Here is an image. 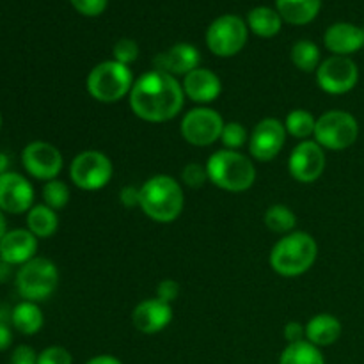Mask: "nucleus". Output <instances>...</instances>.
I'll use <instances>...</instances> for the list:
<instances>
[{"instance_id": "1", "label": "nucleus", "mask_w": 364, "mask_h": 364, "mask_svg": "<svg viewBox=\"0 0 364 364\" xmlns=\"http://www.w3.org/2000/svg\"><path fill=\"white\" fill-rule=\"evenodd\" d=\"M130 109L146 123H167L183 110V85L176 77L151 70L135 78L130 96Z\"/></svg>"}, {"instance_id": "2", "label": "nucleus", "mask_w": 364, "mask_h": 364, "mask_svg": "<svg viewBox=\"0 0 364 364\" xmlns=\"http://www.w3.org/2000/svg\"><path fill=\"white\" fill-rule=\"evenodd\" d=\"M139 206L155 223H174L185 208L183 187L169 174H155L141 185Z\"/></svg>"}, {"instance_id": "3", "label": "nucleus", "mask_w": 364, "mask_h": 364, "mask_svg": "<svg viewBox=\"0 0 364 364\" xmlns=\"http://www.w3.org/2000/svg\"><path fill=\"white\" fill-rule=\"evenodd\" d=\"M318 244L306 231H291L276 242L269 256L270 267L283 277H299L316 262Z\"/></svg>"}, {"instance_id": "4", "label": "nucleus", "mask_w": 364, "mask_h": 364, "mask_svg": "<svg viewBox=\"0 0 364 364\" xmlns=\"http://www.w3.org/2000/svg\"><path fill=\"white\" fill-rule=\"evenodd\" d=\"M210 183L226 192H245L255 185L256 167L251 156L233 149H219L206 160Z\"/></svg>"}, {"instance_id": "5", "label": "nucleus", "mask_w": 364, "mask_h": 364, "mask_svg": "<svg viewBox=\"0 0 364 364\" xmlns=\"http://www.w3.org/2000/svg\"><path fill=\"white\" fill-rule=\"evenodd\" d=\"M134 73L130 66L117 63V60H103L96 64L87 75L85 87L89 96L100 103H117L130 96L134 87Z\"/></svg>"}, {"instance_id": "6", "label": "nucleus", "mask_w": 364, "mask_h": 364, "mask_svg": "<svg viewBox=\"0 0 364 364\" xmlns=\"http://www.w3.org/2000/svg\"><path fill=\"white\" fill-rule=\"evenodd\" d=\"M59 284V269L55 263L43 256H36L18 269L14 276V287L21 301L39 304L53 295Z\"/></svg>"}, {"instance_id": "7", "label": "nucleus", "mask_w": 364, "mask_h": 364, "mask_svg": "<svg viewBox=\"0 0 364 364\" xmlns=\"http://www.w3.org/2000/svg\"><path fill=\"white\" fill-rule=\"evenodd\" d=\"M249 39L247 21L238 14H223L208 25L205 34L206 46L217 57H235L244 50Z\"/></svg>"}, {"instance_id": "8", "label": "nucleus", "mask_w": 364, "mask_h": 364, "mask_svg": "<svg viewBox=\"0 0 364 364\" xmlns=\"http://www.w3.org/2000/svg\"><path fill=\"white\" fill-rule=\"evenodd\" d=\"M359 137V123L347 110H327L316 117L313 139L329 151H343L355 144Z\"/></svg>"}, {"instance_id": "9", "label": "nucleus", "mask_w": 364, "mask_h": 364, "mask_svg": "<svg viewBox=\"0 0 364 364\" xmlns=\"http://www.w3.org/2000/svg\"><path fill=\"white\" fill-rule=\"evenodd\" d=\"M112 176V160L98 149H85L77 153L70 164V180L80 191H102L110 183Z\"/></svg>"}, {"instance_id": "10", "label": "nucleus", "mask_w": 364, "mask_h": 364, "mask_svg": "<svg viewBox=\"0 0 364 364\" xmlns=\"http://www.w3.org/2000/svg\"><path fill=\"white\" fill-rule=\"evenodd\" d=\"M224 119L215 109L210 107H196L183 116L180 124L181 137L196 148H208L220 141L224 130Z\"/></svg>"}, {"instance_id": "11", "label": "nucleus", "mask_w": 364, "mask_h": 364, "mask_svg": "<svg viewBox=\"0 0 364 364\" xmlns=\"http://www.w3.org/2000/svg\"><path fill=\"white\" fill-rule=\"evenodd\" d=\"M316 84L327 95H347L358 85L359 66L352 57L331 55L316 70Z\"/></svg>"}, {"instance_id": "12", "label": "nucleus", "mask_w": 364, "mask_h": 364, "mask_svg": "<svg viewBox=\"0 0 364 364\" xmlns=\"http://www.w3.org/2000/svg\"><path fill=\"white\" fill-rule=\"evenodd\" d=\"M21 166L28 176L46 183L57 180L64 167V156L52 142L32 141L21 149Z\"/></svg>"}, {"instance_id": "13", "label": "nucleus", "mask_w": 364, "mask_h": 364, "mask_svg": "<svg viewBox=\"0 0 364 364\" xmlns=\"http://www.w3.org/2000/svg\"><path fill=\"white\" fill-rule=\"evenodd\" d=\"M327 156L326 149L313 139L301 141L290 153L288 171L290 176L299 183H315L326 171Z\"/></svg>"}, {"instance_id": "14", "label": "nucleus", "mask_w": 364, "mask_h": 364, "mask_svg": "<svg viewBox=\"0 0 364 364\" xmlns=\"http://www.w3.org/2000/svg\"><path fill=\"white\" fill-rule=\"evenodd\" d=\"M287 135L283 121L277 117H265L249 135V155L258 162H270L283 151Z\"/></svg>"}, {"instance_id": "15", "label": "nucleus", "mask_w": 364, "mask_h": 364, "mask_svg": "<svg viewBox=\"0 0 364 364\" xmlns=\"http://www.w3.org/2000/svg\"><path fill=\"white\" fill-rule=\"evenodd\" d=\"M36 191L31 181L16 171L0 174V210L9 215H21L34 206Z\"/></svg>"}, {"instance_id": "16", "label": "nucleus", "mask_w": 364, "mask_h": 364, "mask_svg": "<svg viewBox=\"0 0 364 364\" xmlns=\"http://www.w3.org/2000/svg\"><path fill=\"white\" fill-rule=\"evenodd\" d=\"M201 52L192 43H176L171 48L156 53L153 59V70L164 71L173 77H185L192 70L199 68Z\"/></svg>"}, {"instance_id": "17", "label": "nucleus", "mask_w": 364, "mask_h": 364, "mask_svg": "<svg viewBox=\"0 0 364 364\" xmlns=\"http://www.w3.org/2000/svg\"><path fill=\"white\" fill-rule=\"evenodd\" d=\"M132 322L139 333L159 334L173 322V308L156 297L144 299L132 311Z\"/></svg>"}, {"instance_id": "18", "label": "nucleus", "mask_w": 364, "mask_h": 364, "mask_svg": "<svg viewBox=\"0 0 364 364\" xmlns=\"http://www.w3.org/2000/svg\"><path fill=\"white\" fill-rule=\"evenodd\" d=\"M38 245L39 240L27 228L9 230L0 240V259L11 267H21L36 258Z\"/></svg>"}, {"instance_id": "19", "label": "nucleus", "mask_w": 364, "mask_h": 364, "mask_svg": "<svg viewBox=\"0 0 364 364\" xmlns=\"http://www.w3.org/2000/svg\"><path fill=\"white\" fill-rule=\"evenodd\" d=\"M323 45L333 55L350 57L364 48V27L348 21H336L323 32Z\"/></svg>"}, {"instance_id": "20", "label": "nucleus", "mask_w": 364, "mask_h": 364, "mask_svg": "<svg viewBox=\"0 0 364 364\" xmlns=\"http://www.w3.org/2000/svg\"><path fill=\"white\" fill-rule=\"evenodd\" d=\"M181 85H183L185 98L205 107L223 95V82L219 75L213 73L208 68L199 66L192 70L191 73L185 75Z\"/></svg>"}, {"instance_id": "21", "label": "nucleus", "mask_w": 364, "mask_h": 364, "mask_svg": "<svg viewBox=\"0 0 364 364\" xmlns=\"http://www.w3.org/2000/svg\"><path fill=\"white\" fill-rule=\"evenodd\" d=\"M340 318H336L331 313H318L306 323V340L313 343L315 347H331L336 343L341 336Z\"/></svg>"}, {"instance_id": "22", "label": "nucleus", "mask_w": 364, "mask_h": 364, "mask_svg": "<svg viewBox=\"0 0 364 364\" xmlns=\"http://www.w3.org/2000/svg\"><path fill=\"white\" fill-rule=\"evenodd\" d=\"M276 9L284 23L302 27L318 16L322 0H276Z\"/></svg>"}, {"instance_id": "23", "label": "nucleus", "mask_w": 364, "mask_h": 364, "mask_svg": "<svg viewBox=\"0 0 364 364\" xmlns=\"http://www.w3.org/2000/svg\"><path fill=\"white\" fill-rule=\"evenodd\" d=\"M11 323L23 336H34L45 326V315L36 302L20 301L11 309Z\"/></svg>"}, {"instance_id": "24", "label": "nucleus", "mask_w": 364, "mask_h": 364, "mask_svg": "<svg viewBox=\"0 0 364 364\" xmlns=\"http://www.w3.org/2000/svg\"><path fill=\"white\" fill-rule=\"evenodd\" d=\"M247 27L249 32L263 39L276 38L283 28V18L277 13V9L269 6H258L249 11L247 14Z\"/></svg>"}, {"instance_id": "25", "label": "nucleus", "mask_w": 364, "mask_h": 364, "mask_svg": "<svg viewBox=\"0 0 364 364\" xmlns=\"http://www.w3.org/2000/svg\"><path fill=\"white\" fill-rule=\"evenodd\" d=\"M27 230L34 235L38 240L50 238L59 230V215L55 210L46 206L45 203L34 205L27 212Z\"/></svg>"}, {"instance_id": "26", "label": "nucleus", "mask_w": 364, "mask_h": 364, "mask_svg": "<svg viewBox=\"0 0 364 364\" xmlns=\"http://www.w3.org/2000/svg\"><path fill=\"white\" fill-rule=\"evenodd\" d=\"M290 59L294 66L302 73H316L323 60L318 45L309 39H299L297 43H294L290 50Z\"/></svg>"}, {"instance_id": "27", "label": "nucleus", "mask_w": 364, "mask_h": 364, "mask_svg": "<svg viewBox=\"0 0 364 364\" xmlns=\"http://www.w3.org/2000/svg\"><path fill=\"white\" fill-rule=\"evenodd\" d=\"M279 364H326L322 350L308 340L288 343L281 352Z\"/></svg>"}, {"instance_id": "28", "label": "nucleus", "mask_w": 364, "mask_h": 364, "mask_svg": "<svg viewBox=\"0 0 364 364\" xmlns=\"http://www.w3.org/2000/svg\"><path fill=\"white\" fill-rule=\"evenodd\" d=\"M315 127H316V117L306 109L290 110L287 119H284L287 134L291 135V137L299 139V141H308V139L315 134Z\"/></svg>"}, {"instance_id": "29", "label": "nucleus", "mask_w": 364, "mask_h": 364, "mask_svg": "<svg viewBox=\"0 0 364 364\" xmlns=\"http://www.w3.org/2000/svg\"><path fill=\"white\" fill-rule=\"evenodd\" d=\"M263 223L270 231L279 235H288L295 231L297 226V217H295L294 210L288 208L287 205H272L270 208L265 210L263 215Z\"/></svg>"}, {"instance_id": "30", "label": "nucleus", "mask_w": 364, "mask_h": 364, "mask_svg": "<svg viewBox=\"0 0 364 364\" xmlns=\"http://www.w3.org/2000/svg\"><path fill=\"white\" fill-rule=\"evenodd\" d=\"M43 203L46 206H50L52 210H63L66 208V205L70 203L71 198V192L70 187H68L66 181L63 180H52V181H46L43 185Z\"/></svg>"}, {"instance_id": "31", "label": "nucleus", "mask_w": 364, "mask_h": 364, "mask_svg": "<svg viewBox=\"0 0 364 364\" xmlns=\"http://www.w3.org/2000/svg\"><path fill=\"white\" fill-rule=\"evenodd\" d=\"M220 142L226 149H233L238 151L240 148H244L249 142V134L245 130V127L237 121H230V123L224 124L223 135H220Z\"/></svg>"}, {"instance_id": "32", "label": "nucleus", "mask_w": 364, "mask_h": 364, "mask_svg": "<svg viewBox=\"0 0 364 364\" xmlns=\"http://www.w3.org/2000/svg\"><path fill=\"white\" fill-rule=\"evenodd\" d=\"M139 53H141V48H139L137 41L132 38L117 39L116 45L112 46L114 60L124 64V66H130V64H134L135 60L139 59Z\"/></svg>"}, {"instance_id": "33", "label": "nucleus", "mask_w": 364, "mask_h": 364, "mask_svg": "<svg viewBox=\"0 0 364 364\" xmlns=\"http://www.w3.org/2000/svg\"><path fill=\"white\" fill-rule=\"evenodd\" d=\"M208 173L206 166H201L198 162H191L181 171V183L188 188H201L205 183H208Z\"/></svg>"}, {"instance_id": "34", "label": "nucleus", "mask_w": 364, "mask_h": 364, "mask_svg": "<svg viewBox=\"0 0 364 364\" xmlns=\"http://www.w3.org/2000/svg\"><path fill=\"white\" fill-rule=\"evenodd\" d=\"M38 364H73V355L60 345L43 348L38 354Z\"/></svg>"}, {"instance_id": "35", "label": "nucleus", "mask_w": 364, "mask_h": 364, "mask_svg": "<svg viewBox=\"0 0 364 364\" xmlns=\"http://www.w3.org/2000/svg\"><path fill=\"white\" fill-rule=\"evenodd\" d=\"M70 4L82 16L96 18L105 13L107 6H109V0H70Z\"/></svg>"}, {"instance_id": "36", "label": "nucleus", "mask_w": 364, "mask_h": 364, "mask_svg": "<svg viewBox=\"0 0 364 364\" xmlns=\"http://www.w3.org/2000/svg\"><path fill=\"white\" fill-rule=\"evenodd\" d=\"M11 311L0 309V352H6L13 345V329H11Z\"/></svg>"}, {"instance_id": "37", "label": "nucleus", "mask_w": 364, "mask_h": 364, "mask_svg": "<svg viewBox=\"0 0 364 364\" xmlns=\"http://www.w3.org/2000/svg\"><path fill=\"white\" fill-rule=\"evenodd\" d=\"M180 290L181 288L180 284H178V281L164 279L160 281L159 287H156V299L167 302V304H173L178 299V295H180Z\"/></svg>"}, {"instance_id": "38", "label": "nucleus", "mask_w": 364, "mask_h": 364, "mask_svg": "<svg viewBox=\"0 0 364 364\" xmlns=\"http://www.w3.org/2000/svg\"><path fill=\"white\" fill-rule=\"evenodd\" d=\"M9 364H38V352L28 345H18L11 354Z\"/></svg>"}, {"instance_id": "39", "label": "nucleus", "mask_w": 364, "mask_h": 364, "mask_svg": "<svg viewBox=\"0 0 364 364\" xmlns=\"http://www.w3.org/2000/svg\"><path fill=\"white\" fill-rule=\"evenodd\" d=\"M119 203L124 208H135L141 203V187L135 185H127L119 191Z\"/></svg>"}, {"instance_id": "40", "label": "nucleus", "mask_w": 364, "mask_h": 364, "mask_svg": "<svg viewBox=\"0 0 364 364\" xmlns=\"http://www.w3.org/2000/svg\"><path fill=\"white\" fill-rule=\"evenodd\" d=\"M284 340L288 341V343H297V341H302L306 340V326H302L301 322H288L287 326H284Z\"/></svg>"}, {"instance_id": "41", "label": "nucleus", "mask_w": 364, "mask_h": 364, "mask_svg": "<svg viewBox=\"0 0 364 364\" xmlns=\"http://www.w3.org/2000/svg\"><path fill=\"white\" fill-rule=\"evenodd\" d=\"M85 364H123V363H121V359H117L116 355L100 354V355H95V358L89 359Z\"/></svg>"}, {"instance_id": "42", "label": "nucleus", "mask_w": 364, "mask_h": 364, "mask_svg": "<svg viewBox=\"0 0 364 364\" xmlns=\"http://www.w3.org/2000/svg\"><path fill=\"white\" fill-rule=\"evenodd\" d=\"M11 269H13V267L7 265L6 262H2V259H0V284L6 283V281L9 279V277H11Z\"/></svg>"}, {"instance_id": "43", "label": "nucleus", "mask_w": 364, "mask_h": 364, "mask_svg": "<svg viewBox=\"0 0 364 364\" xmlns=\"http://www.w3.org/2000/svg\"><path fill=\"white\" fill-rule=\"evenodd\" d=\"M9 166H11V159L6 155V153L0 151V174L7 173V171H9Z\"/></svg>"}, {"instance_id": "44", "label": "nucleus", "mask_w": 364, "mask_h": 364, "mask_svg": "<svg viewBox=\"0 0 364 364\" xmlns=\"http://www.w3.org/2000/svg\"><path fill=\"white\" fill-rule=\"evenodd\" d=\"M7 220H6V213L2 212V210H0V240H2L4 238V235L7 233Z\"/></svg>"}, {"instance_id": "45", "label": "nucleus", "mask_w": 364, "mask_h": 364, "mask_svg": "<svg viewBox=\"0 0 364 364\" xmlns=\"http://www.w3.org/2000/svg\"><path fill=\"white\" fill-rule=\"evenodd\" d=\"M2 123H4V119H2V112H0V130H2Z\"/></svg>"}]
</instances>
